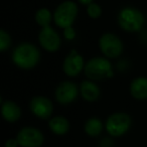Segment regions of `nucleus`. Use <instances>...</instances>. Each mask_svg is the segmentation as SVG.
Returning <instances> with one entry per match:
<instances>
[{
    "label": "nucleus",
    "instance_id": "obj_1",
    "mask_svg": "<svg viewBox=\"0 0 147 147\" xmlns=\"http://www.w3.org/2000/svg\"><path fill=\"white\" fill-rule=\"evenodd\" d=\"M40 61L39 49L30 42H21L13 49L12 61L21 69H32Z\"/></svg>",
    "mask_w": 147,
    "mask_h": 147
},
{
    "label": "nucleus",
    "instance_id": "obj_2",
    "mask_svg": "<svg viewBox=\"0 0 147 147\" xmlns=\"http://www.w3.org/2000/svg\"><path fill=\"white\" fill-rule=\"evenodd\" d=\"M84 71L89 80L92 81L109 79L114 76L111 61L107 57H92L85 65Z\"/></svg>",
    "mask_w": 147,
    "mask_h": 147
},
{
    "label": "nucleus",
    "instance_id": "obj_3",
    "mask_svg": "<svg viewBox=\"0 0 147 147\" xmlns=\"http://www.w3.org/2000/svg\"><path fill=\"white\" fill-rule=\"evenodd\" d=\"M132 124L131 117L127 113L116 112L111 114L105 123V129L109 135L113 137H120L126 134Z\"/></svg>",
    "mask_w": 147,
    "mask_h": 147
},
{
    "label": "nucleus",
    "instance_id": "obj_4",
    "mask_svg": "<svg viewBox=\"0 0 147 147\" xmlns=\"http://www.w3.org/2000/svg\"><path fill=\"white\" fill-rule=\"evenodd\" d=\"M118 23L122 29L128 32H136L142 28L144 24V16L139 10L127 7L120 11L118 15Z\"/></svg>",
    "mask_w": 147,
    "mask_h": 147
},
{
    "label": "nucleus",
    "instance_id": "obj_5",
    "mask_svg": "<svg viewBox=\"0 0 147 147\" xmlns=\"http://www.w3.org/2000/svg\"><path fill=\"white\" fill-rule=\"evenodd\" d=\"M78 15V6L73 1H65L57 6L53 14L55 24L61 28L71 26Z\"/></svg>",
    "mask_w": 147,
    "mask_h": 147
},
{
    "label": "nucleus",
    "instance_id": "obj_6",
    "mask_svg": "<svg viewBox=\"0 0 147 147\" xmlns=\"http://www.w3.org/2000/svg\"><path fill=\"white\" fill-rule=\"evenodd\" d=\"M99 47L107 59H116L123 53V42L113 33H104L99 39Z\"/></svg>",
    "mask_w": 147,
    "mask_h": 147
},
{
    "label": "nucleus",
    "instance_id": "obj_7",
    "mask_svg": "<svg viewBox=\"0 0 147 147\" xmlns=\"http://www.w3.org/2000/svg\"><path fill=\"white\" fill-rule=\"evenodd\" d=\"M16 139L20 147H40L45 142V136L35 127H23L17 133Z\"/></svg>",
    "mask_w": 147,
    "mask_h": 147
},
{
    "label": "nucleus",
    "instance_id": "obj_8",
    "mask_svg": "<svg viewBox=\"0 0 147 147\" xmlns=\"http://www.w3.org/2000/svg\"><path fill=\"white\" fill-rule=\"evenodd\" d=\"M79 88L75 83L65 81L61 82L57 87L55 92V97L57 103L61 105H67L75 102L78 98Z\"/></svg>",
    "mask_w": 147,
    "mask_h": 147
},
{
    "label": "nucleus",
    "instance_id": "obj_9",
    "mask_svg": "<svg viewBox=\"0 0 147 147\" xmlns=\"http://www.w3.org/2000/svg\"><path fill=\"white\" fill-rule=\"evenodd\" d=\"M38 41L41 47L49 53H55L59 51L61 43L59 33L49 25L42 27L38 34Z\"/></svg>",
    "mask_w": 147,
    "mask_h": 147
},
{
    "label": "nucleus",
    "instance_id": "obj_10",
    "mask_svg": "<svg viewBox=\"0 0 147 147\" xmlns=\"http://www.w3.org/2000/svg\"><path fill=\"white\" fill-rule=\"evenodd\" d=\"M85 65L84 57L78 53L76 49H73L63 61V71L67 77L73 78L80 75L81 71L85 69Z\"/></svg>",
    "mask_w": 147,
    "mask_h": 147
},
{
    "label": "nucleus",
    "instance_id": "obj_11",
    "mask_svg": "<svg viewBox=\"0 0 147 147\" xmlns=\"http://www.w3.org/2000/svg\"><path fill=\"white\" fill-rule=\"evenodd\" d=\"M29 109L34 116L39 119H49L53 111V105L49 98L43 96H36L31 99Z\"/></svg>",
    "mask_w": 147,
    "mask_h": 147
},
{
    "label": "nucleus",
    "instance_id": "obj_12",
    "mask_svg": "<svg viewBox=\"0 0 147 147\" xmlns=\"http://www.w3.org/2000/svg\"><path fill=\"white\" fill-rule=\"evenodd\" d=\"M80 93L82 98L87 102H96L101 95L99 86L92 80H85L80 86Z\"/></svg>",
    "mask_w": 147,
    "mask_h": 147
},
{
    "label": "nucleus",
    "instance_id": "obj_13",
    "mask_svg": "<svg viewBox=\"0 0 147 147\" xmlns=\"http://www.w3.org/2000/svg\"><path fill=\"white\" fill-rule=\"evenodd\" d=\"M1 114L5 121L13 123L21 117V109L15 102L7 100L1 104Z\"/></svg>",
    "mask_w": 147,
    "mask_h": 147
},
{
    "label": "nucleus",
    "instance_id": "obj_14",
    "mask_svg": "<svg viewBox=\"0 0 147 147\" xmlns=\"http://www.w3.org/2000/svg\"><path fill=\"white\" fill-rule=\"evenodd\" d=\"M130 94L135 100H147V78L138 77L130 84Z\"/></svg>",
    "mask_w": 147,
    "mask_h": 147
},
{
    "label": "nucleus",
    "instance_id": "obj_15",
    "mask_svg": "<svg viewBox=\"0 0 147 147\" xmlns=\"http://www.w3.org/2000/svg\"><path fill=\"white\" fill-rule=\"evenodd\" d=\"M49 127L55 135H65L69 130V122L63 116H55L49 119Z\"/></svg>",
    "mask_w": 147,
    "mask_h": 147
},
{
    "label": "nucleus",
    "instance_id": "obj_16",
    "mask_svg": "<svg viewBox=\"0 0 147 147\" xmlns=\"http://www.w3.org/2000/svg\"><path fill=\"white\" fill-rule=\"evenodd\" d=\"M84 129L87 135H89L91 137H96L99 136L103 132L104 124H103V122L99 118L92 117V118H89L86 121Z\"/></svg>",
    "mask_w": 147,
    "mask_h": 147
},
{
    "label": "nucleus",
    "instance_id": "obj_17",
    "mask_svg": "<svg viewBox=\"0 0 147 147\" xmlns=\"http://www.w3.org/2000/svg\"><path fill=\"white\" fill-rule=\"evenodd\" d=\"M35 21L41 27L49 26L51 21V13L47 8L39 9V10H37L36 14H35Z\"/></svg>",
    "mask_w": 147,
    "mask_h": 147
},
{
    "label": "nucleus",
    "instance_id": "obj_18",
    "mask_svg": "<svg viewBox=\"0 0 147 147\" xmlns=\"http://www.w3.org/2000/svg\"><path fill=\"white\" fill-rule=\"evenodd\" d=\"M10 45H11L10 35L4 29H1L0 30V51H5L6 49H9Z\"/></svg>",
    "mask_w": 147,
    "mask_h": 147
},
{
    "label": "nucleus",
    "instance_id": "obj_19",
    "mask_svg": "<svg viewBox=\"0 0 147 147\" xmlns=\"http://www.w3.org/2000/svg\"><path fill=\"white\" fill-rule=\"evenodd\" d=\"M87 13L91 18H99L102 14V9H101L100 5L96 4V3H91L88 5V8H87Z\"/></svg>",
    "mask_w": 147,
    "mask_h": 147
},
{
    "label": "nucleus",
    "instance_id": "obj_20",
    "mask_svg": "<svg viewBox=\"0 0 147 147\" xmlns=\"http://www.w3.org/2000/svg\"><path fill=\"white\" fill-rule=\"evenodd\" d=\"M63 36L67 40H73L76 37V31L73 28V26H69L63 28Z\"/></svg>",
    "mask_w": 147,
    "mask_h": 147
},
{
    "label": "nucleus",
    "instance_id": "obj_21",
    "mask_svg": "<svg viewBox=\"0 0 147 147\" xmlns=\"http://www.w3.org/2000/svg\"><path fill=\"white\" fill-rule=\"evenodd\" d=\"M18 141L16 138H9L5 142V147H18Z\"/></svg>",
    "mask_w": 147,
    "mask_h": 147
},
{
    "label": "nucleus",
    "instance_id": "obj_22",
    "mask_svg": "<svg viewBox=\"0 0 147 147\" xmlns=\"http://www.w3.org/2000/svg\"><path fill=\"white\" fill-rule=\"evenodd\" d=\"M79 1H80L81 3H82V4H91V3H92V1L93 0H79Z\"/></svg>",
    "mask_w": 147,
    "mask_h": 147
}]
</instances>
